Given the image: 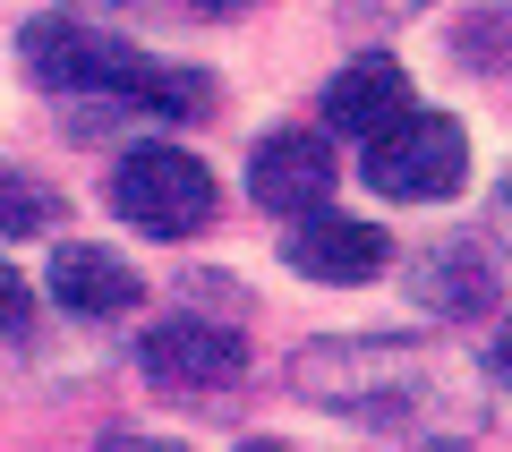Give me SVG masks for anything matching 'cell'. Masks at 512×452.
Masks as SVG:
<instances>
[{"mask_svg": "<svg viewBox=\"0 0 512 452\" xmlns=\"http://www.w3.org/2000/svg\"><path fill=\"white\" fill-rule=\"evenodd\" d=\"M248 197L282 222H308L316 205L333 197V145L316 128H274V137H256L248 154Z\"/></svg>", "mask_w": 512, "mask_h": 452, "instance_id": "cell-4", "label": "cell"}, {"mask_svg": "<svg viewBox=\"0 0 512 452\" xmlns=\"http://www.w3.org/2000/svg\"><path fill=\"white\" fill-rule=\"evenodd\" d=\"M239 452H291V444H239Z\"/></svg>", "mask_w": 512, "mask_h": 452, "instance_id": "cell-15", "label": "cell"}, {"mask_svg": "<svg viewBox=\"0 0 512 452\" xmlns=\"http://www.w3.org/2000/svg\"><path fill=\"white\" fill-rule=\"evenodd\" d=\"M495 376H512V333H504V342H495Z\"/></svg>", "mask_w": 512, "mask_h": 452, "instance_id": "cell-14", "label": "cell"}, {"mask_svg": "<svg viewBox=\"0 0 512 452\" xmlns=\"http://www.w3.org/2000/svg\"><path fill=\"white\" fill-rule=\"evenodd\" d=\"M495 205H504V222H512V180H504V197H495Z\"/></svg>", "mask_w": 512, "mask_h": 452, "instance_id": "cell-16", "label": "cell"}, {"mask_svg": "<svg viewBox=\"0 0 512 452\" xmlns=\"http://www.w3.org/2000/svg\"><path fill=\"white\" fill-rule=\"evenodd\" d=\"M52 222V188L26 171H0V231H43Z\"/></svg>", "mask_w": 512, "mask_h": 452, "instance_id": "cell-10", "label": "cell"}, {"mask_svg": "<svg viewBox=\"0 0 512 452\" xmlns=\"http://www.w3.org/2000/svg\"><path fill=\"white\" fill-rule=\"evenodd\" d=\"M214 9H239V0H214Z\"/></svg>", "mask_w": 512, "mask_h": 452, "instance_id": "cell-17", "label": "cell"}, {"mask_svg": "<svg viewBox=\"0 0 512 452\" xmlns=\"http://www.w3.org/2000/svg\"><path fill=\"white\" fill-rule=\"evenodd\" d=\"M94 452H180L171 435H137V427H120V435H103Z\"/></svg>", "mask_w": 512, "mask_h": 452, "instance_id": "cell-13", "label": "cell"}, {"mask_svg": "<svg viewBox=\"0 0 512 452\" xmlns=\"http://www.w3.org/2000/svg\"><path fill=\"white\" fill-rule=\"evenodd\" d=\"M419 290H427V308H444V316H478L495 299V273H487V256H478V239L427 248L419 256Z\"/></svg>", "mask_w": 512, "mask_h": 452, "instance_id": "cell-9", "label": "cell"}, {"mask_svg": "<svg viewBox=\"0 0 512 452\" xmlns=\"http://www.w3.org/2000/svg\"><path fill=\"white\" fill-rule=\"evenodd\" d=\"M26 316H35V290H26V273L0 265V333H26Z\"/></svg>", "mask_w": 512, "mask_h": 452, "instance_id": "cell-12", "label": "cell"}, {"mask_svg": "<svg viewBox=\"0 0 512 452\" xmlns=\"http://www.w3.org/2000/svg\"><path fill=\"white\" fill-rule=\"evenodd\" d=\"M461 180H470V137L444 111H410L384 137H367V188L376 197L419 205V197H453Z\"/></svg>", "mask_w": 512, "mask_h": 452, "instance_id": "cell-3", "label": "cell"}, {"mask_svg": "<svg viewBox=\"0 0 512 452\" xmlns=\"http://www.w3.org/2000/svg\"><path fill=\"white\" fill-rule=\"evenodd\" d=\"M52 299L69 316H128L137 308V273L111 248H94V239H69V248L52 256Z\"/></svg>", "mask_w": 512, "mask_h": 452, "instance_id": "cell-8", "label": "cell"}, {"mask_svg": "<svg viewBox=\"0 0 512 452\" xmlns=\"http://www.w3.org/2000/svg\"><path fill=\"white\" fill-rule=\"evenodd\" d=\"M384 265H393V239L376 222H342V214L291 222V273H308V282H376Z\"/></svg>", "mask_w": 512, "mask_h": 452, "instance_id": "cell-7", "label": "cell"}, {"mask_svg": "<svg viewBox=\"0 0 512 452\" xmlns=\"http://www.w3.org/2000/svg\"><path fill=\"white\" fill-rule=\"evenodd\" d=\"M137 367L154 384H171V393H205V384H231L248 367V342L231 325H205V316H171V325H154L137 342Z\"/></svg>", "mask_w": 512, "mask_h": 452, "instance_id": "cell-5", "label": "cell"}, {"mask_svg": "<svg viewBox=\"0 0 512 452\" xmlns=\"http://www.w3.org/2000/svg\"><path fill=\"white\" fill-rule=\"evenodd\" d=\"M111 214L137 222L146 239H188L214 222V171L188 145H137L111 163Z\"/></svg>", "mask_w": 512, "mask_h": 452, "instance_id": "cell-2", "label": "cell"}, {"mask_svg": "<svg viewBox=\"0 0 512 452\" xmlns=\"http://www.w3.org/2000/svg\"><path fill=\"white\" fill-rule=\"evenodd\" d=\"M427 0H342V18L350 26H367V35H384V26H410Z\"/></svg>", "mask_w": 512, "mask_h": 452, "instance_id": "cell-11", "label": "cell"}, {"mask_svg": "<svg viewBox=\"0 0 512 452\" xmlns=\"http://www.w3.org/2000/svg\"><path fill=\"white\" fill-rule=\"evenodd\" d=\"M325 120L342 128V137H384L393 120H410V69L393 52L342 60V77L325 86Z\"/></svg>", "mask_w": 512, "mask_h": 452, "instance_id": "cell-6", "label": "cell"}, {"mask_svg": "<svg viewBox=\"0 0 512 452\" xmlns=\"http://www.w3.org/2000/svg\"><path fill=\"white\" fill-rule=\"evenodd\" d=\"M18 60L43 94H111V103H146V111H205L197 69L146 60V52H128V43L94 35L77 18H35L18 35Z\"/></svg>", "mask_w": 512, "mask_h": 452, "instance_id": "cell-1", "label": "cell"}]
</instances>
